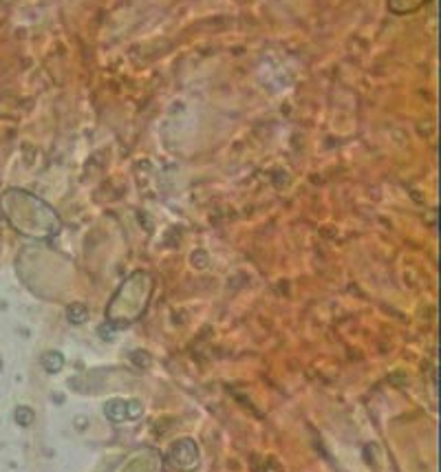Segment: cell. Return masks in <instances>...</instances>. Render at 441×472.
Masks as SVG:
<instances>
[{
    "instance_id": "cell-1",
    "label": "cell",
    "mask_w": 441,
    "mask_h": 472,
    "mask_svg": "<svg viewBox=\"0 0 441 472\" xmlns=\"http://www.w3.org/2000/svg\"><path fill=\"white\" fill-rule=\"evenodd\" d=\"M9 195L15 199V212L7 210V218L18 232L34 236V239H51L60 232V216L44 201L22 190H11Z\"/></svg>"
},
{
    "instance_id": "cell-2",
    "label": "cell",
    "mask_w": 441,
    "mask_h": 472,
    "mask_svg": "<svg viewBox=\"0 0 441 472\" xmlns=\"http://www.w3.org/2000/svg\"><path fill=\"white\" fill-rule=\"evenodd\" d=\"M150 294H152L150 274L135 272L133 276H129L108 305V322L121 327L137 320L146 311Z\"/></svg>"
},
{
    "instance_id": "cell-3",
    "label": "cell",
    "mask_w": 441,
    "mask_h": 472,
    "mask_svg": "<svg viewBox=\"0 0 441 472\" xmlns=\"http://www.w3.org/2000/svg\"><path fill=\"white\" fill-rule=\"evenodd\" d=\"M168 461L177 470L190 472L199 466V448L190 439H181V442L172 444L168 452Z\"/></svg>"
},
{
    "instance_id": "cell-4",
    "label": "cell",
    "mask_w": 441,
    "mask_h": 472,
    "mask_svg": "<svg viewBox=\"0 0 441 472\" xmlns=\"http://www.w3.org/2000/svg\"><path fill=\"white\" fill-rule=\"evenodd\" d=\"M104 413L110 421L121 424V421H135L144 415V404L139 400H110L104 406Z\"/></svg>"
},
{
    "instance_id": "cell-5",
    "label": "cell",
    "mask_w": 441,
    "mask_h": 472,
    "mask_svg": "<svg viewBox=\"0 0 441 472\" xmlns=\"http://www.w3.org/2000/svg\"><path fill=\"white\" fill-rule=\"evenodd\" d=\"M430 3L433 0H386V9H388V13L404 18V15H413V13L421 11Z\"/></svg>"
},
{
    "instance_id": "cell-6",
    "label": "cell",
    "mask_w": 441,
    "mask_h": 472,
    "mask_svg": "<svg viewBox=\"0 0 441 472\" xmlns=\"http://www.w3.org/2000/svg\"><path fill=\"white\" fill-rule=\"evenodd\" d=\"M42 367L49 373H58L62 367H65V358H62V353H58V351H49L42 355Z\"/></svg>"
},
{
    "instance_id": "cell-7",
    "label": "cell",
    "mask_w": 441,
    "mask_h": 472,
    "mask_svg": "<svg viewBox=\"0 0 441 472\" xmlns=\"http://www.w3.org/2000/svg\"><path fill=\"white\" fill-rule=\"evenodd\" d=\"M86 318H88V311H86V307H84L82 303H75V305L69 307V320H71V322L82 324Z\"/></svg>"
},
{
    "instance_id": "cell-8",
    "label": "cell",
    "mask_w": 441,
    "mask_h": 472,
    "mask_svg": "<svg viewBox=\"0 0 441 472\" xmlns=\"http://www.w3.org/2000/svg\"><path fill=\"white\" fill-rule=\"evenodd\" d=\"M15 421H18L20 426H29V424L34 421V411L27 406H18L15 408Z\"/></svg>"
}]
</instances>
